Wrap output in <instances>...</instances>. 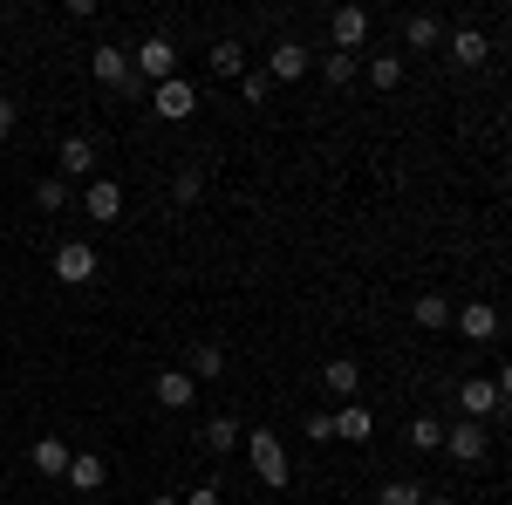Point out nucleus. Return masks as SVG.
Instances as JSON below:
<instances>
[{
    "label": "nucleus",
    "mask_w": 512,
    "mask_h": 505,
    "mask_svg": "<svg viewBox=\"0 0 512 505\" xmlns=\"http://www.w3.org/2000/svg\"><path fill=\"white\" fill-rule=\"evenodd\" d=\"M89 76L103 82V89H117V96H144V76L130 69V55H123L117 41H103V48L89 55Z\"/></svg>",
    "instance_id": "f257e3e1"
},
{
    "label": "nucleus",
    "mask_w": 512,
    "mask_h": 505,
    "mask_svg": "<svg viewBox=\"0 0 512 505\" xmlns=\"http://www.w3.org/2000/svg\"><path fill=\"white\" fill-rule=\"evenodd\" d=\"M55 280H62V287H89V280H96V246H89V239H62V246H55Z\"/></svg>",
    "instance_id": "f03ea898"
},
{
    "label": "nucleus",
    "mask_w": 512,
    "mask_h": 505,
    "mask_svg": "<svg viewBox=\"0 0 512 505\" xmlns=\"http://www.w3.org/2000/svg\"><path fill=\"white\" fill-rule=\"evenodd\" d=\"M246 458H253V471L267 478V485H287V451H280V437L274 430H246Z\"/></svg>",
    "instance_id": "7ed1b4c3"
},
{
    "label": "nucleus",
    "mask_w": 512,
    "mask_h": 505,
    "mask_svg": "<svg viewBox=\"0 0 512 505\" xmlns=\"http://www.w3.org/2000/svg\"><path fill=\"white\" fill-rule=\"evenodd\" d=\"M130 69H137L144 82H171L178 76V48H171V35H151L137 55H130Z\"/></svg>",
    "instance_id": "20e7f679"
},
{
    "label": "nucleus",
    "mask_w": 512,
    "mask_h": 505,
    "mask_svg": "<svg viewBox=\"0 0 512 505\" xmlns=\"http://www.w3.org/2000/svg\"><path fill=\"white\" fill-rule=\"evenodd\" d=\"M151 110H158L164 123H185L198 110V89L185 76H171V82H158V89H151Z\"/></svg>",
    "instance_id": "39448f33"
},
{
    "label": "nucleus",
    "mask_w": 512,
    "mask_h": 505,
    "mask_svg": "<svg viewBox=\"0 0 512 505\" xmlns=\"http://www.w3.org/2000/svg\"><path fill=\"white\" fill-rule=\"evenodd\" d=\"M444 451H451L458 465H478V458L492 451V430H485V424H472V417H465V424H451V430H444Z\"/></svg>",
    "instance_id": "423d86ee"
},
{
    "label": "nucleus",
    "mask_w": 512,
    "mask_h": 505,
    "mask_svg": "<svg viewBox=\"0 0 512 505\" xmlns=\"http://www.w3.org/2000/svg\"><path fill=\"white\" fill-rule=\"evenodd\" d=\"M499 403H506V396H499V383H492V376H472V383H458V410H465L472 424L499 417Z\"/></svg>",
    "instance_id": "0eeeda50"
},
{
    "label": "nucleus",
    "mask_w": 512,
    "mask_h": 505,
    "mask_svg": "<svg viewBox=\"0 0 512 505\" xmlns=\"http://www.w3.org/2000/svg\"><path fill=\"white\" fill-rule=\"evenodd\" d=\"M308 69H315V55L301 41H280L274 55H267V82H294V76H308Z\"/></svg>",
    "instance_id": "6e6552de"
},
{
    "label": "nucleus",
    "mask_w": 512,
    "mask_h": 505,
    "mask_svg": "<svg viewBox=\"0 0 512 505\" xmlns=\"http://www.w3.org/2000/svg\"><path fill=\"white\" fill-rule=\"evenodd\" d=\"M328 35H335V48L349 55V48L369 41V14H362V7H335V14H328Z\"/></svg>",
    "instance_id": "1a4fd4ad"
},
{
    "label": "nucleus",
    "mask_w": 512,
    "mask_h": 505,
    "mask_svg": "<svg viewBox=\"0 0 512 505\" xmlns=\"http://www.w3.org/2000/svg\"><path fill=\"white\" fill-rule=\"evenodd\" d=\"M451 321H458L465 342H492V335H499V308H492V301H472V308L451 314Z\"/></svg>",
    "instance_id": "9d476101"
},
{
    "label": "nucleus",
    "mask_w": 512,
    "mask_h": 505,
    "mask_svg": "<svg viewBox=\"0 0 512 505\" xmlns=\"http://www.w3.org/2000/svg\"><path fill=\"white\" fill-rule=\"evenodd\" d=\"M28 458H35L41 478H69V458H76V451H69L62 437H35V451H28Z\"/></svg>",
    "instance_id": "9b49d317"
},
{
    "label": "nucleus",
    "mask_w": 512,
    "mask_h": 505,
    "mask_svg": "<svg viewBox=\"0 0 512 505\" xmlns=\"http://www.w3.org/2000/svg\"><path fill=\"white\" fill-rule=\"evenodd\" d=\"M151 389H158V403H164V410H185V403H192V396H198L192 369H164V376H158V383H151Z\"/></svg>",
    "instance_id": "f8f14e48"
},
{
    "label": "nucleus",
    "mask_w": 512,
    "mask_h": 505,
    "mask_svg": "<svg viewBox=\"0 0 512 505\" xmlns=\"http://www.w3.org/2000/svg\"><path fill=\"white\" fill-rule=\"evenodd\" d=\"M55 164H62V178H89L96 171V137H69Z\"/></svg>",
    "instance_id": "ddd939ff"
},
{
    "label": "nucleus",
    "mask_w": 512,
    "mask_h": 505,
    "mask_svg": "<svg viewBox=\"0 0 512 505\" xmlns=\"http://www.w3.org/2000/svg\"><path fill=\"white\" fill-rule=\"evenodd\" d=\"M485 55H492V41L478 35V28H458V35H451V62H458V69H478Z\"/></svg>",
    "instance_id": "4468645a"
},
{
    "label": "nucleus",
    "mask_w": 512,
    "mask_h": 505,
    "mask_svg": "<svg viewBox=\"0 0 512 505\" xmlns=\"http://www.w3.org/2000/svg\"><path fill=\"white\" fill-rule=\"evenodd\" d=\"M82 205H89V219H117V212H123V192L110 185V178H96V185L82 192Z\"/></svg>",
    "instance_id": "2eb2a0df"
},
{
    "label": "nucleus",
    "mask_w": 512,
    "mask_h": 505,
    "mask_svg": "<svg viewBox=\"0 0 512 505\" xmlns=\"http://www.w3.org/2000/svg\"><path fill=\"white\" fill-rule=\"evenodd\" d=\"M198 444L205 451H233V444H246V430H239V417H212V424L198 430Z\"/></svg>",
    "instance_id": "dca6fc26"
},
{
    "label": "nucleus",
    "mask_w": 512,
    "mask_h": 505,
    "mask_svg": "<svg viewBox=\"0 0 512 505\" xmlns=\"http://www.w3.org/2000/svg\"><path fill=\"white\" fill-rule=\"evenodd\" d=\"M321 383H328V396H355V389H362V369H355L349 355H335V362L321 369Z\"/></svg>",
    "instance_id": "f3484780"
},
{
    "label": "nucleus",
    "mask_w": 512,
    "mask_h": 505,
    "mask_svg": "<svg viewBox=\"0 0 512 505\" xmlns=\"http://www.w3.org/2000/svg\"><path fill=\"white\" fill-rule=\"evenodd\" d=\"M103 478H110V465H103L96 451H82V458H69V485H76V492H96Z\"/></svg>",
    "instance_id": "a211bd4d"
},
{
    "label": "nucleus",
    "mask_w": 512,
    "mask_h": 505,
    "mask_svg": "<svg viewBox=\"0 0 512 505\" xmlns=\"http://www.w3.org/2000/svg\"><path fill=\"white\" fill-rule=\"evenodd\" d=\"M369 430H376V417H369V410H362V403H349V410H342V417H335V437H349V444H362V437H369Z\"/></svg>",
    "instance_id": "6ab92c4d"
},
{
    "label": "nucleus",
    "mask_w": 512,
    "mask_h": 505,
    "mask_svg": "<svg viewBox=\"0 0 512 505\" xmlns=\"http://www.w3.org/2000/svg\"><path fill=\"white\" fill-rule=\"evenodd\" d=\"M219 369H226V349H219V342H198V349H192V383L219 376Z\"/></svg>",
    "instance_id": "aec40b11"
},
{
    "label": "nucleus",
    "mask_w": 512,
    "mask_h": 505,
    "mask_svg": "<svg viewBox=\"0 0 512 505\" xmlns=\"http://www.w3.org/2000/svg\"><path fill=\"white\" fill-rule=\"evenodd\" d=\"M212 76H246V48L239 41H219L212 48Z\"/></svg>",
    "instance_id": "412c9836"
},
{
    "label": "nucleus",
    "mask_w": 512,
    "mask_h": 505,
    "mask_svg": "<svg viewBox=\"0 0 512 505\" xmlns=\"http://www.w3.org/2000/svg\"><path fill=\"white\" fill-rule=\"evenodd\" d=\"M424 499H431V492H424L417 478H396V485H383V499H376V505H424Z\"/></svg>",
    "instance_id": "4be33fe9"
},
{
    "label": "nucleus",
    "mask_w": 512,
    "mask_h": 505,
    "mask_svg": "<svg viewBox=\"0 0 512 505\" xmlns=\"http://www.w3.org/2000/svg\"><path fill=\"white\" fill-rule=\"evenodd\" d=\"M417 321H424V328H451V301H444V294H424V301H417Z\"/></svg>",
    "instance_id": "5701e85b"
},
{
    "label": "nucleus",
    "mask_w": 512,
    "mask_h": 505,
    "mask_svg": "<svg viewBox=\"0 0 512 505\" xmlns=\"http://www.w3.org/2000/svg\"><path fill=\"white\" fill-rule=\"evenodd\" d=\"M403 41H410V48H437V21L431 14H410V21H403Z\"/></svg>",
    "instance_id": "b1692460"
},
{
    "label": "nucleus",
    "mask_w": 512,
    "mask_h": 505,
    "mask_svg": "<svg viewBox=\"0 0 512 505\" xmlns=\"http://www.w3.org/2000/svg\"><path fill=\"white\" fill-rule=\"evenodd\" d=\"M437 444H444V424L437 417H417L410 424V451H437Z\"/></svg>",
    "instance_id": "393cba45"
},
{
    "label": "nucleus",
    "mask_w": 512,
    "mask_h": 505,
    "mask_svg": "<svg viewBox=\"0 0 512 505\" xmlns=\"http://www.w3.org/2000/svg\"><path fill=\"white\" fill-rule=\"evenodd\" d=\"M35 198H41V212H69V185H62V178H41Z\"/></svg>",
    "instance_id": "a878e982"
},
{
    "label": "nucleus",
    "mask_w": 512,
    "mask_h": 505,
    "mask_svg": "<svg viewBox=\"0 0 512 505\" xmlns=\"http://www.w3.org/2000/svg\"><path fill=\"white\" fill-rule=\"evenodd\" d=\"M369 82H376V89H396V82H403V62H396V55H376V62H369Z\"/></svg>",
    "instance_id": "bb28decb"
},
{
    "label": "nucleus",
    "mask_w": 512,
    "mask_h": 505,
    "mask_svg": "<svg viewBox=\"0 0 512 505\" xmlns=\"http://www.w3.org/2000/svg\"><path fill=\"white\" fill-rule=\"evenodd\" d=\"M171 192H178V205H192V198L205 192V171H192V164H185V171H178V185H171Z\"/></svg>",
    "instance_id": "cd10ccee"
},
{
    "label": "nucleus",
    "mask_w": 512,
    "mask_h": 505,
    "mask_svg": "<svg viewBox=\"0 0 512 505\" xmlns=\"http://www.w3.org/2000/svg\"><path fill=\"white\" fill-rule=\"evenodd\" d=\"M267 89H274V82L260 76V69H246V76H239V96H246V103H267Z\"/></svg>",
    "instance_id": "c85d7f7f"
},
{
    "label": "nucleus",
    "mask_w": 512,
    "mask_h": 505,
    "mask_svg": "<svg viewBox=\"0 0 512 505\" xmlns=\"http://www.w3.org/2000/svg\"><path fill=\"white\" fill-rule=\"evenodd\" d=\"M321 69H328V82H349L355 76V55H342V48H335V55H321Z\"/></svg>",
    "instance_id": "c756f323"
},
{
    "label": "nucleus",
    "mask_w": 512,
    "mask_h": 505,
    "mask_svg": "<svg viewBox=\"0 0 512 505\" xmlns=\"http://www.w3.org/2000/svg\"><path fill=\"white\" fill-rule=\"evenodd\" d=\"M14 123H21V110H14V103L0 96V137H14Z\"/></svg>",
    "instance_id": "7c9ffc66"
},
{
    "label": "nucleus",
    "mask_w": 512,
    "mask_h": 505,
    "mask_svg": "<svg viewBox=\"0 0 512 505\" xmlns=\"http://www.w3.org/2000/svg\"><path fill=\"white\" fill-rule=\"evenodd\" d=\"M185 505H219V485H205V492H192Z\"/></svg>",
    "instance_id": "2f4dec72"
},
{
    "label": "nucleus",
    "mask_w": 512,
    "mask_h": 505,
    "mask_svg": "<svg viewBox=\"0 0 512 505\" xmlns=\"http://www.w3.org/2000/svg\"><path fill=\"white\" fill-rule=\"evenodd\" d=\"M499 396H506V403H512V362H506V369H499Z\"/></svg>",
    "instance_id": "473e14b6"
},
{
    "label": "nucleus",
    "mask_w": 512,
    "mask_h": 505,
    "mask_svg": "<svg viewBox=\"0 0 512 505\" xmlns=\"http://www.w3.org/2000/svg\"><path fill=\"white\" fill-rule=\"evenodd\" d=\"M424 505H458V499H444V492H437V499H424Z\"/></svg>",
    "instance_id": "72a5a7b5"
},
{
    "label": "nucleus",
    "mask_w": 512,
    "mask_h": 505,
    "mask_svg": "<svg viewBox=\"0 0 512 505\" xmlns=\"http://www.w3.org/2000/svg\"><path fill=\"white\" fill-rule=\"evenodd\" d=\"M151 505H185V499H151Z\"/></svg>",
    "instance_id": "f704fd0d"
}]
</instances>
